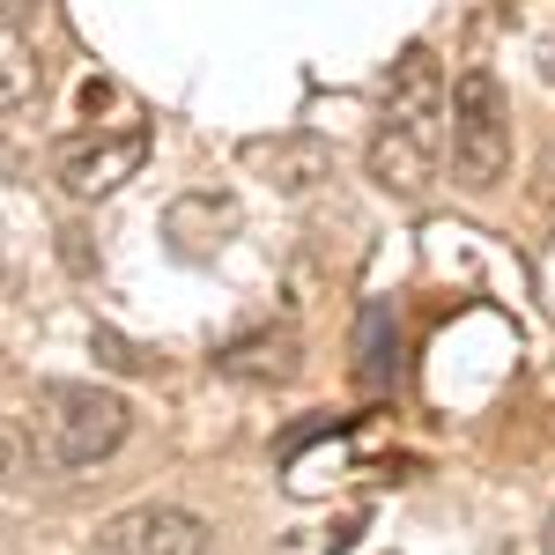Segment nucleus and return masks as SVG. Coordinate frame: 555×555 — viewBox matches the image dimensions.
Returning a JSON list of instances; mask_svg holds the SVG:
<instances>
[{"instance_id":"f257e3e1","label":"nucleus","mask_w":555,"mask_h":555,"mask_svg":"<svg viewBox=\"0 0 555 555\" xmlns=\"http://www.w3.org/2000/svg\"><path fill=\"white\" fill-rule=\"evenodd\" d=\"M444 164V75H437V52L408 44L385 75L378 96V127H371V178L400 201H423L429 178Z\"/></svg>"},{"instance_id":"f03ea898","label":"nucleus","mask_w":555,"mask_h":555,"mask_svg":"<svg viewBox=\"0 0 555 555\" xmlns=\"http://www.w3.org/2000/svg\"><path fill=\"white\" fill-rule=\"evenodd\" d=\"M141 164H149V112H141L119 82H104V75L82 82V112L52 141L60 185H67L75 201H104V193H119L127 178H141Z\"/></svg>"},{"instance_id":"7ed1b4c3","label":"nucleus","mask_w":555,"mask_h":555,"mask_svg":"<svg viewBox=\"0 0 555 555\" xmlns=\"http://www.w3.org/2000/svg\"><path fill=\"white\" fill-rule=\"evenodd\" d=\"M133 429V408L104 385H38L30 408V467L44 474H82L96 460H112Z\"/></svg>"},{"instance_id":"20e7f679","label":"nucleus","mask_w":555,"mask_h":555,"mask_svg":"<svg viewBox=\"0 0 555 555\" xmlns=\"http://www.w3.org/2000/svg\"><path fill=\"white\" fill-rule=\"evenodd\" d=\"M444 156L467 193H489L512 171V96L489 67H467L444 96Z\"/></svg>"},{"instance_id":"39448f33","label":"nucleus","mask_w":555,"mask_h":555,"mask_svg":"<svg viewBox=\"0 0 555 555\" xmlns=\"http://www.w3.org/2000/svg\"><path fill=\"white\" fill-rule=\"evenodd\" d=\"M89 555H208V526L178 504H133L96 526Z\"/></svg>"},{"instance_id":"423d86ee","label":"nucleus","mask_w":555,"mask_h":555,"mask_svg":"<svg viewBox=\"0 0 555 555\" xmlns=\"http://www.w3.org/2000/svg\"><path fill=\"white\" fill-rule=\"evenodd\" d=\"M222 371H230V378H274V385H289V378H297V334H253V341L222 348Z\"/></svg>"},{"instance_id":"0eeeda50","label":"nucleus","mask_w":555,"mask_h":555,"mask_svg":"<svg viewBox=\"0 0 555 555\" xmlns=\"http://www.w3.org/2000/svg\"><path fill=\"white\" fill-rule=\"evenodd\" d=\"M392 378H400V319H392V304H371L363 311V385Z\"/></svg>"},{"instance_id":"6e6552de","label":"nucleus","mask_w":555,"mask_h":555,"mask_svg":"<svg viewBox=\"0 0 555 555\" xmlns=\"http://www.w3.org/2000/svg\"><path fill=\"white\" fill-rule=\"evenodd\" d=\"M253 164L289 171L282 185H289V193H304V185H319V178H326V149H319V141H274V149H253Z\"/></svg>"},{"instance_id":"1a4fd4ad","label":"nucleus","mask_w":555,"mask_h":555,"mask_svg":"<svg viewBox=\"0 0 555 555\" xmlns=\"http://www.w3.org/2000/svg\"><path fill=\"white\" fill-rule=\"evenodd\" d=\"M30 89H38V60H30V44L15 38V30H0V112H15Z\"/></svg>"},{"instance_id":"9d476101","label":"nucleus","mask_w":555,"mask_h":555,"mask_svg":"<svg viewBox=\"0 0 555 555\" xmlns=\"http://www.w3.org/2000/svg\"><path fill=\"white\" fill-rule=\"evenodd\" d=\"M44 8H52V0H0V30L30 38V23H44Z\"/></svg>"}]
</instances>
